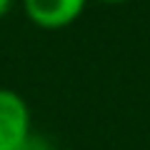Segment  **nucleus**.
I'll return each instance as SVG.
<instances>
[{
	"instance_id": "obj_1",
	"label": "nucleus",
	"mask_w": 150,
	"mask_h": 150,
	"mask_svg": "<svg viewBox=\"0 0 150 150\" xmlns=\"http://www.w3.org/2000/svg\"><path fill=\"white\" fill-rule=\"evenodd\" d=\"M30 143V108L20 93L0 88V150H23Z\"/></svg>"
},
{
	"instance_id": "obj_2",
	"label": "nucleus",
	"mask_w": 150,
	"mask_h": 150,
	"mask_svg": "<svg viewBox=\"0 0 150 150\" xmlns=\"http://www.w3.org/2000/svg\"><path fill=\"white\" fill-rule=\"evenodd\" d=\"M88 0H25V15L43 30H60L83 15Z\"/></svg>"
},
{
	"instance_id": "obj_3",
	"label": "nucleus",
	"mask_w": 150,
	"mask_h": 150,
	"mask_svg": "<svg viewBox=\"0 0 150 150\" xmlns=\"http://www.w3.org/2000/svg\"><path fill=\"white\" fill-rule=\"evenodd\" d=\"M10 5H13V0H0V18L10 10Z\"/></svg>"
},
{
	"instance_id": "obj_4",
	"label": "nucleus",
	"mask_w": 150,
	"mask_h": 150,
	"mask_svg": "<svg viewBox=\"0 0 150 150\" xmlns=\"http://www.w3.org/2000/svg\"><path fill=\"white\" fill-rule=\"evenodd\" d=\"M100 3H112L115 5V3H128V0H100Z\"/></svg>"
},
{
	"instance_id": "obj_5",
	"label": "nucleus",
	"mask_w": 150,
	"mask_h": 150,
	"mask_svg": "<svg viewBox=\"0 0 150 150\" xmlns=\"http://www.w3.org/2000/svg\"><path fill=\"white\" fill-rule=\"evenodd\" d=\"M23 150H35V148H33V143H28V145H25V148H23Z\"/></svg>"
}]
</instances>
